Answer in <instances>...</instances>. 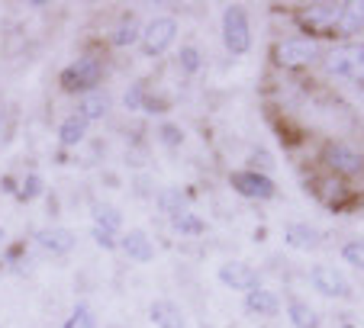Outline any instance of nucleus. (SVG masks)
I'll list each match as a JSON object with an SVG mask.
<instances>
[{
    "instance_id": "nucleus-12",
    "label": "nucleus",
    "mask_w": 364,
    "mask_h": 328,
    "mask_svg": "<svg viewBox=\"0 0 364 328\" xmlns=\"http://www.w3.org/2000/svg\"><path fill=\"white\" fill-rule=\"evenodd\" d=\"M110 106H113V97L107 94V90H94V94L81 97V103H77L75 113L81 119H87V123H100V119L110 113Z\"/></svg>"
},
{
    "instance_id": "nucleus-2",
    "label": "nucleus",
    "mask_w": 364,
    "mask_h": 328,
    "mask_svg": "<svg viewBox=\"0 0 364 328\" xmlns=\"http://www.w3.org/2000/svg\"><path fill=\"white\" fill-rule=\"evenodd\" d=\"M223 42L226 52L232 55H245L252 48V23H248V10L239 4H229L223 10Z\"/></svg>"
},
{
    "instance_id": "nucleus-29",
    "label": "nucleus",
    "mask_w": 364,
    "mask_h": 328,
    "mask_svg": "<svg viewBox=\"0 0 364 328\" xmlns=\"http://www.w3.org/2000/svg\"><path fill=\"white\" fill-rule=\"evenodd\" d=\"M178 62H181V68H184L187 75H197L200 71V48L197 45H184L181 48V55H178Z\"/></svg>"
},
{
    "instance_id": "nucleus-4",
    "label": "nucleus",
    "mask_w": 364,
    "mask_h": 328,
    "mask_svg": "<svg viewBox=\"0 0 364 328\" xmlns=\"http://www.w3.org/2000/svg\"><path fill=\"white\" fill-rule=\"evenodd\" d=\"M216 277H220L223 287L235 290V293H252V290L262 287V273L255 270L252 264H245V261H226Z\"/></svg>"
},
{
    "instance_id": "nucleus-25",
    "label": "nucleus",
    "mask_w": 364,
    "mask_h": 328,
    "mask_svg": "<svg viewBox=\"0 0 364 328\" xmlns=\"http://www.w3.org/2000/svg\"><path fill=\"white\" fill-rule=\"evenodd\" d=\"M62 328H97V315L87 302H77L75 309L68 312V319L62 322Z\"/></svg>"
},
{
    "instance_id": "nucleus-17",
    "label": "nucleus",
    "mask_w": 364,
    "mask_h": 328,
    "mask_svg": "<svg viewBox=\"0 0 364 328\" xmlns=\"http://www.w3.org/2000/svg\"><path fill=\"white\" fill-rule=\"evenodd\" d=\"M326 71H329L332 77H342V81H355V45L329 52V58H326Z\"/></svg>"
},
{
    "instance_id": "nucleus-27",
    "label": "nucleus",
    "mask_w": 364,
    "mask_h": 328,
    "mask_svg": "<svg viewBox=\"0 0 364 328\" xmlns=\"http://www.w3.org/2000/svg\"><path fill=\"white\" fill-rule=\"evenodd\" d=\"M145 100H149V90H145V84H129L123 94V106L126 109H145Z\"/></svg>"
},
{
    "instance_id": "nucleus-22",
    "label": "nucleus",
    "mask_w": 364,
    "mask_h": 328,
    "mask_svg": "<svg viewBox=\"0 0 364 328\" xmlns=\"http://www.w3.org/2000/svg\"><path fill=\"white\" fill-rule=\"evenodd\" d=\"M171 222H174V232L184 235V239H197V235L206 232V222L197 216V212H191V209H184L181 216H174Z\"/></svg>"
},
{
    "instance_id": "nucleus-18",
    "label": "nucleus",
    "mask_w": 364,
    "mask_h": 328,
    "mask_svg": "<svg viewBox=\"0 0 364 328\" xmlns=\"http://www.w3.org/2000/svg\"><path fill=\"white\" fill-rule=\"evenodd\" d=\"M338 33L342 35H358L364 29V0H348L342 4V13H338Z\"/></svg>"
},
{
    "instance_id": "nucleus-3",
    "label": "nucleus",
    "mask_w": 364,
    "mask_h": 328,
    "mask_svg": "<svg viewBox=\"0 0 364 328\" xmlns=\"http://www.w3.org/2000/svg\"><path fill=\"white\" fill-rule=\"evenodd\" d=\"M174 39H178V20L174 16H155V20H149L142 26V52L149 58L168 52Z\"/></svg>"
},
{
    "instance_id": "nucleus-35",
    "label": "nucleus",
    "mask_w": 364,
    "mask_h": 328,
    "mask_svg": "<svg viewBox=\"0 0 364 328\" xmlns=\"http://www.w3.org/2000/svg\"><path fill=\"white\" fill-rule=\"evenodd\" d=\"M4 245H7V229L0 226V248H4Z\"/></svg>"
},
{
    "instance_id": "nucleus-9",
    "label": "nucleus",
    "mask_w": 364,
    "mask_h": 328,
    "mask_svg": "<svg viewBox=\"0 0 364 328\" xmlns=\"http://www.w3.org/2000/svg\"><path fill=\"white\" fill-rule=\"evenodd\" d=\"M33 241L42 248L46 254H55V258H62V254L75 251L77 239L71 229H62V226H48V229H39V232H33Z\"/></svg>"
},
{
    "instance_id": "nucleus-19",
    "label": "nucleus",
    "mask_w": 364,
    "mask_h": 328,
    "mask_svg": "<svg viewBox=\"0 0 364 328\" xmlns=\"http://www.w3.org/2000/svg\"><path fill=\"white\" fill-rule=\"evenodd\" d=\"M136 39H142V26H139L136 16H123V20L110 29V45H117V48L136 45Z\"/></svg>"
},
{
    "instance_id": "nucleus-36",
    "label": "nucleus",
    "mask_w": 364,
    "mask_h": 328,
    "mask_svg": "<svg viewBox=\"0 0 364 328\" xmlns=\"http://www.w3.org/2000/svg\"><path fill=\"white\" fill-rule=\"evenodd\" d=\"M4 123H7V109L0 106V129H4Z\"/></svg>"
},
{
    "instance_id": "nucleus-15",
    "label": "nucleus",
    "mask_w": 364,
    "mask_h": 328,
    "mask_svg": "<svg viewBox=\"0 0 364 328\" xmlns=\"http://www.w3.org/2000/svg\"><path fill=\"white\" fill-rule=\"evenodd\" d=\"M284 241L290 248H296V251H313V248H319L323 235L309 226V222H290L287 232H284Z\"/></svg>"
},
{
    "instance_id": "nucleus-20",
    "label": "nucleus",
    "mask_w": 364,
    "mask_h": 328,
    "mask_svg": "<svg viewBox=\"0 0 364 328\" xmlns=\"http://www.w3.org/2000/svg\"><path fill=\"white\" fill-rule=\"evenodd\" d=\"M287 312H290V322H294V328H319L316 309L309 306V302H303L300 296H290V300H287Z\"/></svg>"
},
{
    "instance_id": "nucleus-30",
    "label": "nucleus",
    "mask_w": 364,
    "mask_h": 328,
    "mask_svg": "<svg viewBox=\"0 0 364 328\" xmlns=\"http://www.w3.org/2000/svg\"><path fill=\"white\" fill-rule=\"evenodd\" d=\"M90 239H94L97 245L103 248V251H113V248H117V235L103 232V229H97V226H90Z\"/></svg>"
},
{
    "instance_id": "nucleus-6",
    "label": "nucleus",
    "mask_w": 364,
    "mask_h": 328,
    "mask_svg": "<svg viewBox=\"0 0 364 328\" xmlns=\"http://www.w3.org/2000/svg\"><path fill=\"white\" fill-rule=\"evenodd\" d=\"M309 283L316 287V293L329 296V300H345V296L351 293V287L342 277V270H336L332 264H313L309 267Z\"/></svg>"
},
{
    "instance_id": "nucleus-32",
    "label": "nucleus",
    "mask_w": 364,
    "mask_h": 328,
    "mask_svg": "<svg viewBox=\"0 0 364 328\" xmlns=\"http://www.w3.org/2000/svg\"><path fill=\"white\" fill-rule=\"evenodd\" d=\"M355 81H364V45H355Z\"/></svg>"
},
{
    "instance_id": "nucleus-23",
    "label": "nucleus",
    "mask_w": 364,
    "mask_h": 328,
    "mask_svg": "<svg viewBox=\"0 0 364 328\" xmlns=\"http://www.w3.org/2000/svg\"><path fill=\"white\" fill-rule=\"evenodd\" d=\"M42 193H46V180H42V174H26V177L20 180V190H16V199L20 203H33V199H39Z\"/></svg>"
},
{
    "instance_id": "nucleus-33",
    "label": "nucleus",
    "mask_w": 364,
    "mask_h": 328,
    "mask_svg": "<svg viewBox=\"0 0 364 328\" xmlns=\"http://www.w3.org/2000/svg\"><path fill=\"white\" fill-rule=\"evenodd\" d=\"M0 190H4V193H14V197H16V190H20V180H16V177H4V180H0Z\"/></svg>"
},
{
    "instance_id": "nucleus-5",
    "label": "nucleus",
    "mask_w": 364,
    "mask_h": 328,
    "mask_svg": "<svg viewBox=\"0 0 364 328\" xmlns=\"http://www.w3.org/2000/svg\"><path fill=\"white\" fill-rule=\"evenodd\" d=\"M326 164H329L336 174H342V177H355V174L364 171V155L358 148H351V145L345 142H329L323 151Z\"/></svg>"
},
{
    "instance_id": "nucleus-16",
    "label": "nucleus",
    "mask_w": 364,
    "mask_h": 328,
    "mask_svg": "<svg viewBox=\"0 0 364 328\" xmlns=\"http://www.w3.org/2000/svg\"><path fill=\"white\" fill-rule=\"evenodd\" d=\"M87 132H90L87 119L71 113V116H65L62 123H58V145H62V148H75V145H81L84 138H87Z\"/></svg>"
},
{
    "instance_id": "nucleus-8",
    "label": "nucleus",
    "mask_w": 364,
    "mask_h": 328,
    "mask_svg": "<svg viewBox=\"0 0 364 328\" xmlns=\"http://www.w3.org/2000/svg\"><path fill=\"white\" fill-rule=\"evenodd\" d=\"M316 55H319L316 42L300 39V35H296V39L277 42V62H281L284 68H303V65L316 62Z\"/></svg>"
},
{
    "instance_id": "nucleus-37",
    "label": "nucleus",
    "mask_w": 364,
    "mask_h": 328,
    "mask_svg": "<svg viewBox=\"0 0 364 328\" xmlns=\"http://www.w3.org/2000/svg\"><path fill=\"white\" fill-rule=\"evenodd\" d=\"M345 328H355V325H345Z\"/></svg>"
},
{
    "instance_id": "nucleus-11",
    "label": "nucleus",
    "mask_w": 364,
    "mask_h": 328,
    "mask_svg": "<svg viewBox=\"0 0 364 328\" xmlns=\"http://www.w3.org/2000/svg\"><path fill=\"white\" fill-rule=\"evenodd\" d=\"M338 13H342V4H309L300 10V23L306 29H329L338 23Z\"/></svg>"
},
{
    "instance_id": "nucleus-24",
    "label": "nucleus",
    "mask_w": 364,
    "mask_h": 328,
    "mask_svg": "<svg viewBox=\"0 0 364 328\" xmlns=\"http://www.w3.org/2000/svg\"><path fill=\"white\" fill-rule=\"evenodd\" d=\"M159 209L161 212H168V216H181V212L187 209V199H184V193L181 190H174V187H165V190L159 193Z\"/></svg>"
},
{
    "instance_id": "nucleus-1",
    "label": "nucleus",
    "mask_w": 364,
    "mask_h": 328,
    "mask_svg": "<svg viewBox=\"0 0 364 328\" xmlns=\"http://www.w3.org/2000/svg\"><path fill=\"white\" fill-rule=\"evenodd\" d=\"M103 77H107V65H103L100 55L94 52H84L77 55L71 65H65L62 75H58V87L65 94H75V97H87L94 90H100Z\"/></svg>"
},
{
    "instance_id": "nucleus-14",
    "label": "nucleus",
    "mask_w": 364,
    "mask_h": 328,
    "mask_svg": "<svg viewBox=\"0 0 364 328\" xmlns=\"http://www.w3.org/2000/svg\"><path fill=\"white\" fill-rule=\"evenodd\" d=\"M245 312L271 319V315L281 312V296H277L274 290H264V287L252 290V293H245Z\"/></svg>"
},
{
    "instance_id": "nucleus-21",
    "label": "nucleus",
    "mask_w": 364,
    "mask_h": 328,
    "mask_svg": "<svg viewBox=\"0 0 364 328\" xmlns=\"http://www.w3.org/2000/svg\"><path fill=\"white\" fill-rule=\"evenodd\" d=\"M94 226L103 229V232H110V235L123 232V212L110 203H97L94 206Z\"/></svg>"
},
{
    "instance_id": "nucleus-7",
    "label": "nucleus",
    "mask_w": 364,
    "mask_h": 328,
    "mask_svg": "<svg viewBox=\"0 0 364 328\" xmlns=\"http://www.w3.org/2000/svg\"><path fill=\"white\" fill-rule=\"evenodd\" d=\"M232 190L239 197H248V199H271L274 197V180L268 177L264 171H235L229 177Z\"/></svg>"
},
{
    "instance_id": "nucleus-13",
    "label": "nucleus",
    "mask_w": 364,
    "mask_h": 328,
    "mask_svg": "<svg viewBox=\"0 0 364 328\" xmlns=\"http://www.w3.org/2000/svg\"><path fill=\"white\" fill-rule=\"evenodd\" d=\"M149 319H151V325H155V328H187L184 312H181V306H178V302H171V300L151 302Z\"/></svg>"
},
{
    "instance_id": "nucleus-10",
    "label": "nucleus",
    "mask_w": 364,
    "mask_h": 328,
    "mask_svg": "<svg viewBox=\"0 0 364 328\" xmlns=\"http://www.w3.org/2000/svg\"><path fill=\"white\" fill-rule=\"evenodd\" d=\"M117 245H119V251H123L129 261H136V264H149V261H155V245H151V239H149L145 229L123 232V239H119Z\"/></svg>"
},
{
    "instance_id": "nucleus-28",
    "label": "nucleus",
    "mask_w": 364,
    "mask_h": 328,
    "mask_svg": "<svg viewBox=\"0 0 364 328\" xmlns=\"http://www.w3.org/2000/svg\"><path fill=\"white\" fill-rule=\"evenodd\" d=\"M159 142L168 145V148H178V145L184 142V132H181L178 123H161L159 126Z\"/></svg>"
},
{
    "instance_id": "nucleus-31",
    "label": "nucleus",
    "mask_w": 364,
    "mask_h": 328,
    "mask_svg": "<svg viewBox=\"0 0 364 328\" xmlns=\"http://www.w3.org/2000/svg\"><path fill=\"white\" fill-rule=\"evenodd\" d=\"M23 251H26V245L23 241H16V245H10L7 251H4V267H16L23 261Z\"/></svg>"
},
{
    "instance_id": "nucleus-26",
    "label": "nucleus",
    "mask_w": 364,
    "mask_h": 328,
    "mask_svg": "<svg viewBox=\"0 0 364 328\" xmlns=\"http://www.w3.org/2000/svg\"><path fill=\"white\" fill-rule=\"evenodd\" d=\"M342 261H348L351 267L364 270V239H351L342 245Z\"/></svg>"
},
{
    "instance_id": "nucleus-34",
    "label": "nucleus",
    "mask_w": 364,
    "mask_h": 328,
    "mask_svg": "<svg viewBox=\"0 0 364 328\" xmlns=\"http://www.w3.org/2000/svg\"><path fill=\"white\" fill-rule=\"evenodd\" d=\"M255 164H264L268 171H271V168H274V161H271V158H268V151H255Z\"/></svg>"
}]
</instances>
